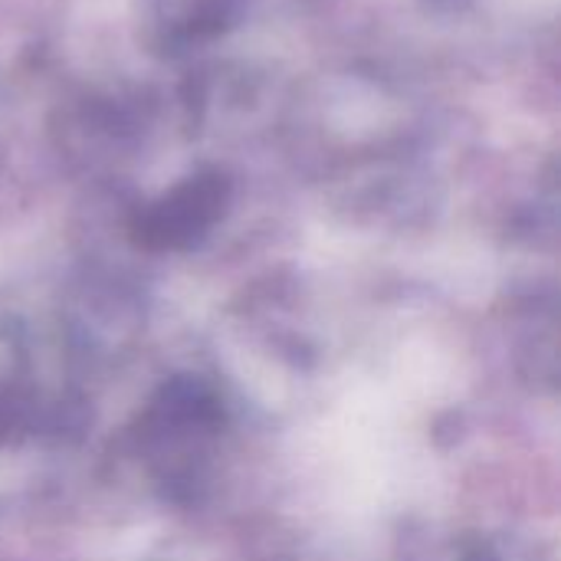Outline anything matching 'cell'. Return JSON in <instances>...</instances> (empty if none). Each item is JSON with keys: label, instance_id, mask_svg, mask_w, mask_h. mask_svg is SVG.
Here are the masks:
<instances>
[{"label": "cell", "instance_id": "3957f363", "mask_svg": "<svg viewBox=\"0 0 561 561\" xmlns=\"http://www.w3.org/2000/svg\"><path fill=\"white\" fill-rule=\"evenodd\" d=\"M434 7H457V3H463V0H431Z\"/></svg>", "mask_w": 561, "mask_h": 561}, {"label": "cell", "instance_id": "6da1fadb", "mask_svg": "<svg viewBox=\"0 0 561 561\" xmlns=\"http://www.w3.org/2000/svg\"><path fill=\"white\" fill-rule=\"evenodd\" d=\"M233 184L220 168H197L168 191H161L138 214L135 233L148 247L178 250L207 237L227 214Z\"/></svg>", "mask_w": 561, "mask_h": 561}, {"label": "cell", "instance_id": "7a4b0ae2", "mask_svg": "<svg viewBox=\"0 0 561 561\" xmlns=\"http://www.w3.org/2000/svg\"><path fill=\"white\" fill-rule=\"evenodd\" d=\"M240 7L243 0H148V16L168 46H187L217 36Z\"/></svg>", "mask_w": 561, "mask_h": 561}]
</instances>
